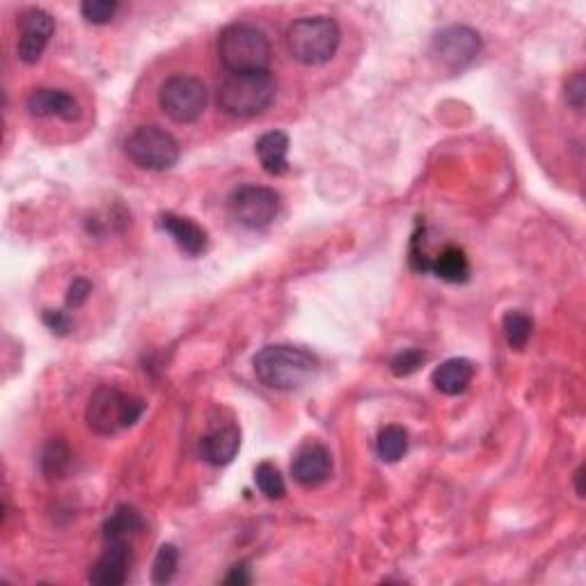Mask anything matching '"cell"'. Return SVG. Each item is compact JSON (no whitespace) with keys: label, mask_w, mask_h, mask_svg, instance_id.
Segmentation results:
<instances>
[{"label":"cell","mask_w":586,"mask_h":586,"mask_svg":"<svg viewBox=\"0 0 586 586\" xmlns=\"http://www.w3.org/2000/svg\"><path fill=\"white\" fill-rule=\"evenodd\" d=\"M257 158L268 174L280 177L289 172V136L284 131H268L257 140L255 145Z\"/></svg>","instance_id":"e0dca14e"},{"label":"cell","mask_w":586,"mask_h":586,"mask_svg":"<svg viewBox=\"0 0 586 586\" xmlns=\"http://www.w3.org/2000/svg\"><path fill=\"white\" fill-rule=\"evenodd\" d=\"M39 465H42V472L46 479H62L71 465V449L62 438H53L46 442L42 451V458H39Z\"/></svg>","instance_id":"ffe728a7"},{"label":"cell","mask_w":586,"mask_h":586,"mask_svg":"<svg viewBox=\"0 0 586 586\" xmlns=\"http://www.w3.org/2000/svg\"><path fill=\"white\" fill-rule=\"evenodd\" d=\"M145 529V518L136 509V506L120 504L117 509L106 518L104 527H101V534H104V541H129L131 536L140 534Z\"/></svg>","instance_id":"ac0fdd59"},{"label":"cell","mask_w":586,"mask_h":586,"mask_svg":"<svg viewBox=\"0 0 586 586\" xmlns=\"http://www.w3.org/2000/svg\"><path fill=\"white\" fill-rule=\"evenodd\" d=\"M131 568V545L129 541H108L106 550L94 561L87 580L97 586H120L126 582Z\"/></svg>","instance_id":"7c38bea8"},{"label":"cell","mask_w":586,"mask_h":586,"mask_svg":"<svg viewBox=\"0 0 586 586\" xmlns=\"http://www.w3.org/2000/svg\"><path fill=\"white\" fill-rule=\"evenodd\" d=\"M158 104L170 120L179 124H193L200 120L209 104V92L200 78L174 74L161 85Z\"/></svg>","instance_id":"52a82bcc"},{"label":"cell","mask_w":586,"mask_h":586,"mask_svg":"<svg viewBox=\"0 0 586 586\" xmlns=\"http://www.w3.org/2000/svg\"><path fill=\"white\" fill-rule=\"evenodd\" d=\"M342 30L330 17H303L287 28V49L305 67H321L335 58Z\"/></svg>","instance_id":"5b68a950"},{"label":"cell","mask_w":586,"mask_h":586,"mask_svg":"<svg viewBox=\"0 0 586 586\" xmlns=\"http://www.w3.org/2000/svg\"><path fill=\"white\" fill-rule=\"evenodd\" d=\"M481 53V35L470 26H447L435 33L431 42V58L449 71L470 67Z\"/></svg>","instance_id":"9c48e42d"},{"label":"cell","mask_w":586,"mask_h":586,"mask_svg":"<svg viewBox=\"0 0 586 586\" xmlns=\"http://www.w3.org/2000/svg\"><path fill=\"white\" fill-rule=\"evenodd\" d=\"M218 58L229 74H261L271 67L268 37L250 23H232L218 35Z\"/></svg>","instance_id":"7a4b0ae2"},{"label":"cell","mask_w":586,"mask_h":586,"mask_svg":"<svg viewBox=\"0 0 586 586\" xmlns=\"http://www.w3.org/2000/svg\"><path fill=\"white\" fill-rule=\"evenodd\" d=\"M117 12H120L117 0H85L81 5L83 19L92 23V26H106V23L115 19Z\"/></svg>","instance_id":"d4e9b609"},{"label":"cell","mask_w":586,"mask_h":586,"mask_svg":"<svg viewBox=\"0 0 586 586\" xmlns=\"http://www.w3.org/2000/svg\"><path fill=\"white\" fill-rule=\"evenodd\" d=\"M26 108L33 117H58L62 122H76L81 117V106L65 90H35L28 97Z\"/></svg>","instance_id":"5bb4252c"},{"label":"cell","mask_w":586,"mask_h":586,"mask_svg":"<svg viewBox=\"0 0 586 586\" xmlns=\"http://www.w3.org/2000/svg\"><path fill=\"white\" fill-rule=\"evenodd\" d=\"M19 28V42L17 55L23 65H37L49 46L51 37L55 33V19L46 10L39 7H30V10L19 14L17 21Z\"/></svg>","instance_id":"30bf717a"},{"label":"cell","mask_w":586,"mask_h":586,"mask_svg":"<svg viewBox=\"0 0 586 586\" xmlns=\"http://www.w3.org/2000/svg\"><path fill=\"white\" fill-rule=\"evenodd\" d=\"M426 362V353L422 348H406V351L397 353L390 362V371L397 378H408Z\"/></svg>","instance_id":"484cf974"},{"label":"cell","mask_w":586,"mask_h":586,"mask_svg":"<svg viewBox=\"0 0 586 586\" xmlns=\"http://www.w3.org/2000/svg\"><path fill=\"white\" fill-rule=\"evenodd\" d=\"M291 474L303 488H319L332 477V454L321 442H307L293 456Z\"/></svg>","instance_id":"8fae6325"},{"label":"cell","mask_w":586,"mask_h":586,"mask_svg":"<svg viewBox=\"0 0 586 586\" xmlns=\"http://www.w3.org/2000/svg\"><path fill=\"white\" fill-rule=\"evenodd\" d=\"M124 152L142 170L165 172L179 161V142L161 126H138L124 142Z\"/></svg>","instance_id":"8992f818"},{"label":"cell","mask_w":586,"mask_h":586,"mask_svg":"<svg viewBox=\"0 0 586 586\" xmlns=\"http://www.w3.org/2000/svg\"><path fill=\"white\" fill-rule=\"evenodd\" d=\"M227 207L245 229H266L280 211V195L266 186H241L229 195Z\"/></svg>","instance_id":"ba28073f"},{"label":"cell","mask_w":586,"mask_h":586,"mask_svg":"<svg viewBox=\"0 0 586 586\" xmlns=\"http://www.w3.org/2000/svg\"><path fill=\"white\" fill-rule=\"evenodd\" d=\"M566 101L575 113H582L586 101V76L584 71H575L566 81Z\"/></svg>","instance_id":"4316f807"},{"label":"cell","mask_w":586,"mask_h":586,"mask_svg":"<svg viewBox=\"0 0 586 586\" xmlns=\"http://www.w3.org/2000/svg\"><path fill=\"white\" fill-rule=\"evenodd\" d=\"M179 568V550L172 543H165L158 548L154 566H152V582L154 584H168L172 577L177 575Z\"/></svg>","instance_id":"cb8c5ba5"},{"label":"cell","mask_w":586,"mask_h":586,"mask_svg":"<svg viewBox=\"0 0 586 586\" xmlns=\"http://www.w3.org/2000/svg\"><path fill=\"white\" fill-rule=\"evenodd\" d=\"M261 385L275 392H296L310 385L319 374V358L307 348L291 344L266 346L252 360Z\"/></svg>","instance_id":"6da1fadb"},{"label":"cell","mask_w":586,"mask_h":586,"mask_svg":"<svg viewBox=\"0 0 586 586\" xmlns=\"http://www.w3.org/2000/svg\"><path fill=\"white\" fill-rule=\"evenodd\" d=\"M277 83L271 71L227 74L218 83L216 104L229 117H257L273 106Z\"/></svg>","instance_id":"3957f363"},{"label":"cell","mask_w":586,"mask_h":586,"mask_svg":"<svg viewBox=\"0 0 586 586\" xmlns=\"http://www.w3.org/2000/svg\"><path fill=\"white\" fill-rule=\"evenodd\" d=\"M250 582H252V575H250L248 564H236L225 577V584H234V586H245Z\"/></svg>","instance_id":"f546056e"},{"label":"cell","mask_w":586,"mask_h":586,"mask_svg":"<svg viewBox=\"0 0 586 586\" xmlns=\"http://www.w3.org/2000/svg\"><path fill=\"white\" fill-rule=\"evenodd\" d=\"M158 225L170 239L177 243L181 252H186L190 257H200L209 248V234L202 225H197L193 218L177 216V213H163L158 218Z\"/></svg>","instance_id":"4fadbf2b"},{"label":"cell","mask_w":586,"mask_h":586,"mask_svg":"<svg viewBox=\"0 0 586 586\" xmlns=\"http://www.w3.org/2000/svg\"><path fill=\"white\" fill-rule=\"evenodd\" d=\"M42 321H44V326L49 328L53 332V335H58V337H67L69 332H71V316H69V312H62V310H44Z\"/></svg>","instance_id":"83f0119b"},{"label":"cell","mask_w":586,"mask_h":586,"mask_svg":"<svg viewBox=\"0 0 586 586\" xmlns=\"http://www.w3.org/2000/svg\"><path fill=\"white\" fill-rule=\"evenodd\" d=\"M582 479H584V467L575 472V488H577V497H584V488H582Z\"/></svg>","instance_id":"4dcf8cb0"},{"label":"cell","mask_w":586,"mask_h":586,"mask_svg":"<svg viewBox=\"0 0 586 586\" xmlns=\"http://www.w3.org/2000/svg\"><path fill=\"white\" fill-rule=\"evenodd\" d=\"M474 378V364L467 358H451L440 364L433 371V385L435 390L447 394V397H458L470 387Z\"/></svg>","instance_id":"2e32d148"},{"label":"cell","mask_w":586,"mask_h":586,"mask_svg":"<svg viewBox=\"0 0 586 586\" xmlns=\"http://www.w3.org/2000/svg\"><path fill=\"white\" fill-rule=\"evenodd\" d=\"M255 483H257V488L261 490V495L268 497V500H282V497L287 495V483H284L282 472L268 461L257 465Z\"/></svg>","instance_id":"603a6c76"},{"label":"cell","mask_w":586,"mask_h":586,"mask_svg":"<svg viewBox=\"0 0 586 586\" xmlns=\"http://www.w3.org/2000/svg\"><path fill=\"white\" fill-rule=\"evenodd\" d=\"M90 293H92V282L85 280V277H76V280L69 284V291H67L69 310H78V307H83L85 300L90 298Z\"/></svg>","instance_id":"f1b7e54d"},{"label":"cell","mask_w":586,"mask_h":586,"mask_svg":"<svg viewBox=\"0 0 586 586\" xmlns=\"http://www.w3.org/2000/svg\"><path fill=\"white\" fill-rule=\"evenodd\" d=\"M502 328H504V337H506V342H509V346L516 348V351H522V348L529 344V339H532L534 321H532V316L525 314V312L511 310V312L504 314Z\"/></svg>","instance_id":"7402d4cb"},{"label":"cell","mask_w":586,"mask_h":586,"mask_svg":"<svg viewBox=\"0 0 586 586\" xmlns=\"http://www.w3.org/2000/svg\"><path fill=\"white\" fill-rule=\"evenodd\" d=\"M239 449H241V431L239 426L234 424L213 429L200 440V454L204 461L213 467H223L232 463L236 454H239Z\"/></svg>","instance_id":"9a60e30c"},{"label":"cell","mask_w":586,"mask_h":586,"mask_svg":"<svg viewBox=\"0 0 586 586\" xmlns=\"http://www.w3.org/2000/svg\"><path fill=\"white\" fill-rule=\"evenodd\" d=\"M376 449H378V456L383 458L385 463L401 461L408 451V431L397 424L385 426V429L378 433Z\"/></svg>","instance_id":"44dd1931"},{"label":"cell","mask_w":586,"mask_h":586,"mask_svg":"<svg viewBox=\"0 0 586 586\" xmlns=\"http://www.w3.org/2000/svg\"><path fill=\"white\" fill-rule=\"evenodd\" d=\"M431 273L449 284H465L470 280V261L461 248L447 245L438 257L431 259Z\"/></svg>","instance_id":"d6986e66"},{"label":"cell","mask_w":586,"mask_h":586,"mask_svg":"<svg viewBox=\"0 0 586 586\" xmlns=\"http://www.w3.org/2000/svg\"><path fill=\"white\" fill-rule=\"evenodd\" d=\"M145 408V401L133 397V394L122 392L120 387L99 385L90 401H87L85 422L90 426L92 433L110 438V435L131 429V426L145 415Z\"/></svg>","instance_id":"277c9868"}]
</instances>
